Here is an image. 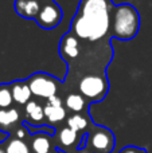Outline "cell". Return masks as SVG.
<instances>
[{
	"instance_id": "6da1fadb",
	"label": "cell",
	"mask_w": 152,
	"mask_h": 153,
	"mask_svg": "<svg viewBox=\"0 0 152 153\" xmlns=\"http://www.w3.org/2000/svg\"><path fill=\"white\" fill-rule=\"evenodd\" d=\"M109 1L108 0H83L81 15L85 16L92 28V39L97 40L109 28Z\"/></svg>"
},
{
	"instance_id": "7a4b0ae2",
	"label": "cell",
	"mask_w": 152,
	"mask_h": 153,
	"mask_svg": "<svg viewBox=\"0 0 152 153\" xmlns=\"http://www.w3.org/2000/svg\"><path fill=\"white\" fill-rule=\"evenodd\" d=\"M139 26L137 12L131 5H121L115 12V34L120 39H131L135 36Z\"/></svg>"
},
{
	"instance_id": "3957f363",
	"label": "cell",
	"mask_w": 152,
	"mask_h": 153,
	"mask_svg": "<svg viewBox=\"0 0 152 153\" xmlns=\"http://www.w3.org/2000/svg\"><path fill=\"white\" fill-rule=\"evenodd\" d=\"M30 90L34 95L42 98H51L53 95H57V83L47 75L38 74L30 81L28 83Z\"/></svg>"
},
{
	"instance_id": "277c9868",
	"label": "cell",
	"mask_w": 152,
	"mask_h": 153,
	"mask_svg": "<svg viewBox=\"0 0 152 153\" xmlns=\"http://www.w3.org/2000/svg\"><path fill=\"white\" fill-rule=\"evenodd\" d=\"M80 90L85 97L89 98H101L107 91V82L101 76L88 75L80 82Z\"/></svg>"
},
{
	"instance_id": "5b68a950",
	"label": "cell",
	"mask_w": 152,
	"mask_h": 153,
	"mask_svg": "<svg viewBox=\"0 0 152 153\" xmlns=\"http://www.w3.org/2000/svg\"><path fill=\"white\" fill-rule=\"evenodd\" d=\"M92 148L97 153H109L113 149V137L108 130L100 129L92 136Z\"/></svg>"
},
{
	"instance_id": "8992f818",
	"label": "cell",
	"mask_w": 152,
	"mask_h": 153,
	"mask_svg": "<svg viewBox=\"0 0 152 153\" xmlns=\"http://www.w3.org/2000/svg\"><path fill=\"white\" fill-rule=\"evenodd\" d=\"M61 19V11L57 5H45L40 10L39 16H38V22L40 26L46 27V28H51L54 27Z\"/></svg>"
},
{
	"instance_id": "52a82bcc",
	"label": "cell",
	"mask_w": 152,
	"mask_h": 153,
	"mask_svg": "<svg viewBox=\"0 0 152 153\" xmlns=\"http://www.w3.org/2000/svg\"><path fill=\"white\" fill-rule=\"evenodd\" d=\"M15 7H16V11L20 15L26 16V18H32L38 12H40L39 3L37 0H18Z\"/></svg>"
},
{
	"instance_id": "ba28073f",
	"label": "cell",
	"mask_w": 152,
	"mask_h": 153,
	"mask_svg": "<svg viewBox=\"0 0 152 153\" xmlns=\"http://www.w3.org/2000/svg\"><path fill=\"white\" fill-rule=\"evenodd\" d=\"M12 98L18 103H28V100L31 97V90H30L28 85H22V83H15L12 86Z\"/></svg>"
},
{
	"instance_id": "9c48e42d",
	"label": "cell",
	"mask_w": 152,
	"mask_h": 153,
	"mask_svg": "<svg viewBox=\"0 0 152 153\" xmlns=\"http://www.w3.org/2000/svg\"><path fill=\"white\" fill-rule=\"evenodd\" d=\"M74 32L78 35L80 38L82 39H92V28H90V24L89 22L86 20L85 16H78L77 19L74 20Z\"/></svg>"
},
{
	"instance_id": "30bf717a",
	"label": "cell",
	"mask_w": 152,
	"mask_h": 153,
	"mask_svg": "<svg viewBox=\"0 0 152 153\" xmlns=\"http://www.w3.org/2000/svg\"><path fill=\"white\" fill-rule=\"evenodd\" d=\"M43 111H45V116L47 117V120L51 124L62 121L65 118V116H66V111H65V109L62 106H51L48 103L43 108Z\"/></svg>"
},
{
	"instance_id": "8fae6325",
	"label": "cell",
	"mask_w": 152,
	"mask_h": 153,
	"mask_svg": "<svg viewBox=\"0 0 152 153\" xmlns=\"http://www.w3.org/2000/svg\"><path fill=\"white\" fill-rule=\"evenodd\" d=\"M51 144L46 134H38L32 140V151L35 153H50Z\"/></svg>"
},
{
	"instance_id": "7c38bea8",
	"label": "cell",
	"mask_w": 152,
	"mask_h": 153,
	"mask_svg": "<svg viewBox=\"0 0 152 153\" xmlns=\"http://www.w3.org/2000/svg\"><path fill=\"white\" fill-rule=\"evenodd\" d=\"M26 113L28 114V117L34 122H40L43 120V117H45L43 109L40 108L35 101H30V102L26 105Z\"/></svg>"
},
{
	"instance_id": "4fadbf2b",
	"label": "cell",
	"mask_w": 152,
	"mask_h": 153,
	"mask_svg": "<svg viewBox=\"0 0 152 153\" xmlns=\"http://www.w3.org/2000/svg\"><path fill=\"white\" fill-rule=\"evenodd\" d=\"M18 120L19 111L16 109H8V110L1 109L0 110V125H3V126H10V125L15 124Z\"/></svg>"
},
{
	"instance_id": "5bb4252c",
	"label": "cell",
	"mask_w": 152,
	"mask_h": 153,
	"mask_svg": "<svg viewBox=\"0 0 152 153\" xmlns=\"http://www.w3.org/2000/svg\"><path fill=\"white\" fill-rule=\"evenodd\" d=\"M5 153H30V149L27 144L23 140H12L5 148Z\"/></svg>"
},
{
	"instance_id": "9a60e30c",
	"label": "cell",
	"mask_w": 152,
	"mask_h": 153,
	"mask_svg": "<svg viewBox=\"0 0 152 153\" xmlns=\"http://www.w3.org/2000/svg\"><path fill=\"white\" fill-rule=\"evenodd\" d=\"M75 138H77V132H74L70 128H63L61 130V133H59V141L65 146L73 145L75 143Z\"/></svg>"
},
{
	"instance_id": "2e32d148",
	"label": "cell",
	"mask_w": 152,
	"mask_h": 153,
	"mask_svg": "<svg viewBox=\"0 0 152 153\" xmlns=\"http://www.w3.org/2000/svg\"><path fill=\"white\" fill-rule=\"evenodd\" d=\"M66 105H67V108H69L70 110H73V111H81L83 109V105H85V102H83V98L81 97V95H78V94H70L69 97L66 98Z\"/></svg>"
},
{
	"instance_id": "e0dca14e",
	"label": "cell",
	"mask_w": 152,
	"mask_h": 153,
	"mask_svg": "<svg viewBox=\"0 0 152 153\" xmlns=\"http://www.w3.org/2000/svg\"><path fill=\"white\" fill-rule=\"evenodd\" d=\"M86 120L83 118V117L81 116H73L69 118V121H67V125H69L70 129H73L74 132H78V130H82L86 128Z\"/></svg>"
},
{
	"instance_id": "ac0fdd59",
	"label": "cell",
	"mask_w": 152,
	"mask_h": 153,
	"mask_svg": "<svg viewBox=\"0 0 152 153\" xmlns=\"http://www.w3.org/2000/svg\"><path fill=\"white\" fill-rule=\"evenodd\" d=\"M12 93L7 89V87H1L0 89V108H8L12 103Z\"/></svg>"
},
{
	"instance_id": "d6986e66",
	"label": "cell",
	"mask_w": 152,
	"mask_h": 153,
	"mask_svg": "<svg viewBox=\"0 0 152 153\" xmlns=\"http://www.w3.org/2000/svg\"><path fill=\"white\" fill-rule=\"evenodd\" d=\"M65 54L67 56H70V58H75V56H78L80 51H78V47H67V46H65Z\"/></svg>"
},
{
	"instance_id": "ffe728a7",
	"label": "cell",
	"mask_w": 152,
	"mask_h": 153,
	"mask_svg": "<svg viewBox=\"0 0 152 153\" xmlns=\"http://www.w3.org/2000/svg\"><path fill=\"white\" fill-rule=\"evenodd\" d=\"M120 153H147L144 149H140V148H135V146H127L124 148Z\"/></svg>"
},
{
	"instance_id": "44dd1931",
	"label": "cell",
	"mask_w": 152,
	"mask_h": 153,
	"mask_svg": "<svg viewBox=\"0 0 152 153\" xmlns=\"http://www.w3.org/2000/svg\"><path fill=\"white\" fill-rule=\"evenodd\" d=\"M48 105L51 106H62V101L59 97H57V95H53L51 98H48Z\"/></svg>"
},
{
	"instance_id": "7402d4cb",
	"label": "cell",
	"mask_w": 152,
	"mask_h": 153,
	"mask_svg": "<svg viewBox=\"0 0 152 153\" xmlns=\"http://www.w3.org/2000/svg\"><path fill=\"white\" fill-rule=\"evenodd\" d=\"M66 46L67 47H78V42L75 40V38L69 36L66 38Z\"/></svg>"
},
{
	"instance_id": "603a6c76",
	"label": "cell",
	"mask_w": 152,
	"mask_h": 153,
	"mask_svg": "<svg viewBox=\"0 0 152 153\" xmlns=\"http://www.w3.org/2000/svg\"><path fill=\"white\" fill-rule=\"evenodd\" d=\"M24 134H26V133H24L23 129H19V130H18V137H19V140H22V138L24 137Z\"/></svg>"
},
{
	"instance_id": "cb8c5ba5",
	"label": "cell",
	"mask_w": 152,
	"mask_h": 153,
	"mask_svg": "<svg viewBox=\"0 0 152 153\" xmlns=\"http://www.w3.org/2000/svg\"><path fill=\"white\" fill-rule=\"evenodd\" d=\"M0 153H5V151H3V149L0 148Z\"/></svg>"
}]
</instances>
